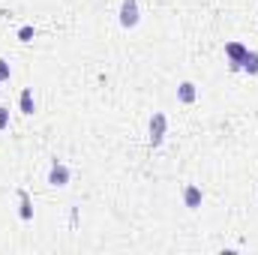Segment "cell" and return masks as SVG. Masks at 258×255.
Listing matches in <instances>:
<instances>
[{"instance_id": "7a4b0ae2", "label": "cell", "mask_w": 258, "mask_h": 255, "mask_svg": "<svg viewBox=\"0 0 258 255\" xmlns=\"http://www.w3.org/2000/svg\"><path fill=\"white\" fill-rule=\"evenodd\" d=\"M141 21V9H138V0H120V27H138Z\"/></svg>"}, {"instance_id": "3957f363", "label": "cell", "mask_w": 258, "mask_h": 255, "mask_svg": "<svg viewBox=\"0 0 258 255\" xmlns=\"http://www.w3.org/2000/svg\"><path fill=\"white\" fill-rule=\"evenodd\" d=\"M246 45L243 42H228L225 45V57H228V69L231 72H240V63H243V57H246Z\"/></svg>"}, {"instance_id": "6da1fadb", "label": "cell", "mask_w": 258, "mask_h": 255, "mask_svg": "<svg viewBox=\"0 0 258 255\" xmlns=\"http://www.w3.org/2000/svg\"><path fill=\"white\" fill-rule=\"evenodd\" d=\"M147 132H150V147H159V144L165 141V132H168V117H165L162 111H153Z\"/></svg>"}, {"instance_id": "52a82bcc", "label": "cell", "mask_w": 258, "mask_h": 255, "mask_svg": "<svg viewBox=\"0 0 258 255\" xmlns=\"http://www.w3.org/2000/svg\"><path fill=\"white\" fill-rule=\"evenodd\" d=\"M18 201H21V210H18L21 222H30V219H33V201H30L27 189H18Z\"/></svg>"}, {"instance_id": "7c38bea8", "label": "cell", "mask_w": 258, "mask_h": 255, "mask_svg": "<svg viewBox=\"0 0 258 255\" xmlns=\"http://www.w3.org/2000/svg\"><path fill=\"white\" fill-rule=\"evenodd\" d=\"M6 126H9V108H6V105H0V132H3Z\"/></svg>"}, {"instance_id": "ba28073f", "label": "cell", "mask_w": 258, "mask_h": 255, "mask_svg": "<svg viewBox=\"0 0 258 255\" xmlns=\"http://www.w3.org/2000/svg\"><path fill=\"white\" fill-rule=\"evenodd\" d=\"M18 105H21V111H24V114H33V111H36V99H33V90H30V87H24V90H21Z\"/></svg>"}, {"instance_id": "8fae6325", "label": "cell", "mask_w": 258, "mask_h": 255, "mask_svg": "<svg viewBox=\"0 0 258 255\" xmlns=\"http://www.w3.org/2000/svg\"><path fill=\"white\" fill-rule=\"evenodd\" d=\"M33 33H36V30H33L30 24H24V27L18 30V39H21V42H30V36H33Z\"/></svg>"}, {"instance_id": "5b68a950", "label": "cell", "mask_w": 258, "mask_h": 255, "mask_svg": "<svg viewBox=\"0 0 258 255\" xmlns=\"http://www.w3.org/2000/svg\"><path fill=\"white\" fill-rule=\"evenodd\" d=\"M201 201H204L201 189H198L195 183H186V186H183V204H186V210H198Z\"/></svg>"}, {"instance_id": "30bf717a", "label": "cell", "mask_w": 258, "mask_h": 255, "mask_svg": "<svg viewBox=\"0 0 258 255\" xmlns=\"http://www.w3.org/2000/svg\"><path fill=\"white\" fill-rule=\"evenodd\" d=\"M9 78H12V66H9V60L0 57V81H9Z\"/></svg>"}, {"instance_id": "9c48e42d", "label": "cell", "mask_w": 258, "mask_h": 255, "mask_svg": "<svg viewBox=\"0 0 258 255\" xmlns=\"http://www.w3.org/2000/svg\"><path fill=\"white\" fill-rule=\"evenodd\" d=\"M240 72H246V75H258V51H246V57H243V63H240Z\"/></svg>"}, {"instance_id": "277c9868", "label": "cell", "mask_w": 258, "mask_h": 255, "mask_svg": "<svg viewBox=\"0 0 258 255\" xmlns=\"http://www.w3.org/2000/svg\"><path fill=\"white\" fill-rule=\"evenodd\" d=\"M48 183H51V186H57V189L69 183V168H66L60 159H54V162H51V168H48Z\"/></svg>"}, {"instance_id": "8992f818", "label": "cell", "mask_w": 258, "mask_h": 255, "mask_svg": "<svg viewBox=\"0 0 258 255\" xmlns=\"http://www.w3.org/2000/svg\"><path fill=\"white\" fill-rule=\"evenodd\" d=\"M195 99H198V87H195L192 81H183V84L177 87V102H180V105H192Z\"/></svg>"}]
</instances>
